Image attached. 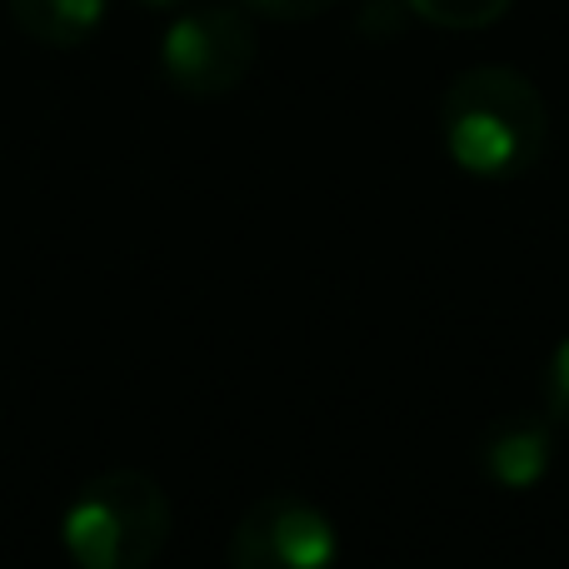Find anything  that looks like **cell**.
I'll list each match as a JSON object with an SVG mask.
<instances>
[{
  "instance_id": "obj_2",
  "label": "cell",
  "mask_w": 569,
  "mask_h": 569,
  "mask_svg": "<svg viewBox=\"0 0 569 569\" xmlns=\"http://www.w3.org/2000/svg\"><path fill=\"white\" fill-rule=\"evenodd\" d=\"M170 540V495L146 470H100L70 495L60 545L76 569H150Z\"/></svg>"
},
{
  "instance_id": "obj_9",
  "label": "cell",
  "mask_w": 569,
  "mask_h": 569,
  "mask_svg": "<svg viewBox=\"0 0 569 569\" xmlns=\"http://www.w3.org/2000/svg\"><path fill=\"white\" fill-rule=\"evenodd\" d=\"M246 6L260 10V16H270V20H284V26H305V20L325 16L335 0H246Z\"/></svg>"
},
{
  "instance_id": "obj_8",
  "label": "cell",
  "mask_w": 569,
  "mask_h": 569,
  "mask_svg": "<svg viewBox=\"0 0 569 569\" xmlns=\"http://www.w3.org/2000/svg\"><path fill=\"white\" fill-rule=\"evenodd\" d=\"M545 415L555 420V430H569V335L545 365Z\"/></svg>"
},
{
  "instance_id": "obj_3",
  "label": "cell",
  "mask_w": 569,
  "mask_h": 569,
  "mask_svg": "<svg viewBox=\"0 0 569 569\" xmlns=\"http://www.w3.org/2000/svg\"><path fill=\"white\" fill-rule=\"evenodd\" d=\"M260 36L250 10L210 0L180 6V16L160 36V76L186 100H226L256 70Z\"/></svg>"
},
{
  "instance_id": "obj_5",
  "label": "cell",
  "mask_w": 569,
  "mask_h": 569,
  "mask_svg": "<svg viewBox=\"0 0 569 569\" xmlns=\"http://www.w3.org/2000/svg\"><path fill=\"white\" fill-rule=\"evenodd\" d=\"M475 460L495 490H535L555 465V420L550 415H500L485 425Z\"/></svg>"
},
{
  "instance_id": "obj_4",
  "label": "cell",
  "mask_w": 569,
  "mask_h": 569,
  "mask_svg": "<svg viewBox=\"0 0 569 569\" xmlns=\"http://www.w3.org/2000/svg\"><path fill=\"white\" fill-rule=\"evenodd\" d=\"M340 535L315 500L295 490L260 495L236 520L226 545L230 569H335Z\"/></svg>"
},
{
  "instance_id": "obj_7",
  "label": "cell",
  "mask_w": 569,
  "mask_h": 569,
  "mask_svg": "<svg viewBox=\"0 0 569 569\" xmlns=\"http://www.w3.org/2000/svg\"><path fill=\"white\" fill-rule=\"evenodd\" d=\"M510 6L515 0H405V10L435 30H485L510 16Z\"/></svg>"
},
{
  "instance_id": "obj_10",
  "label": "cell",
  "mask_w": 569,
  "mask_h": 569,
  "mask_svg": "<svg viewBox=\"0 0 569 569\" xmlns=\"http://www.w3.org/2000/svg\"><path fill=\"white\" fill-rule=\"evenodd\" d=\"M136 6H146V10H180V6H190V0H136Z\"/></svg>"
},
{
  "instance_id": "obj_6",
  "label": "cell",
  "mask_w": 569,
  "mask_h": 569,
  "mask_svg": "<svg viewBox=\"0 0 569 569\" xmlns=\"http://www.w3.org/2000/svg\"><path fill=\"white\" fill-rule=\"evenodd\" d=\"M6 10L20 36L46 50H76L106 26V0H6Z\"/></svg>"
},
{
  "instance_id": "obj_1",
  "label": "cell",
  "mask_w": 569,
  "mask_h": 569,
  "mask_svg": "<svg viewBox=\"0 0 569 569\" xmlns=\"http://www.w3.org/2000/svg\"><path fill=\"white\" fill-rule=\"evenodd\" d=\"M440 146L465 176L515 180L550 146V106L515 66H470L440 96Z\"/></svg>"
}]
</instances>
